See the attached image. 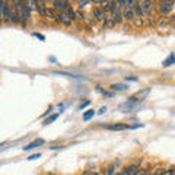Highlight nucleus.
<instances>
[{
  "label": "nucleus",
  "mask_w": 175,
  "mask_h": 175,
  "mask_svg": "<svg viewBox=\"0 0 175 175\" xmlns=\"http://www.w3.org/2000/svg\"><path fill=\"white\" fill-rule=\"evenodd\" d=\"M94 116H95V111H94V110H88V111L83 114V121H89V120L92 118Z\"/></svg>",
  "instance_id": "nucleus-20"
},
{
  "label": "nucleus",
  "mask_w": 175,
  "mask_h": 175,
  "mask_svg": "<svg viewBox=\"0 0 175 175\" xmlns=\"http://www.w3.org/2000/svg\"><path fill=\"white\" fill-rule=\"evenodd\" d=\"M101 9L105 15H111V2H101Z\"/></svg>",
  "instance_id": "nucleus-17"
},
{
  "label": "nucleus",
  "mask_w": 175,
  "mask_h": 175,
  "mask_svg": "<svg viewBox=\"0 0 175 175\" xmlns=\"http://www.w3.org/2000/svg\"><path fill=\"white\" fill-rule=\"evenodd\" d=\"M45 16H47L48 19H51V21H57L60 15L57 13V10L54 8H47V13H45Z\"/></svg>",
  "instance_id": "nucleus-11"
},
{
  "label": "nucleus",
  "mask_w": 175,
  "mask_h": 175,
  "mask_svg": "<svg viewBox=\"0 0 175 175\" xmlns=\"http://www.w3.org/2000/svg\"><path fill=\"white\" fill-rule=\"evenodd\" d=\"M9 2H2L0 3V10H2V21L4 22V23H8V22H10V12H12V6H9Z\"/></svg>",
  "instance_id": "nucleus-1"
},
{
  "label": "nucleus",
  "mask_w": 175,
  "mask_h": 175,
  "mask_svg": "<svg viewBox=\"0 0 175 175\" xmlns=\"http://www.w3.org/2000/svg\"><path fill=\"white\" fill-rule=\"evenodd\" d=\"M121 26H123V29H124V31L130 29V23H128V25H127V23H123V25H121Z\"/></svg>",
  "instance_id": "nucleus-33"
},
{
  "label": "nucleus",
  "mask_w": 175,
  "mask_h": 175,
  "mask_svg": "<svg viewBox=\"0 0 175 175\" xmlns=\"http://www.w3.org/2000/svg\"><path fill=\"white\" fill-rule=\"evenodd\" d=\"M56 118H59V114H54V116H51L48 120H45V123H44V126H47V124H50V123H53Z\"/></svg>",
  "instance_id": "nucleus-25"
},
{
  "label": "nucleus",
  "mask_w": 175,
  "mask_h": 175,
  "mask_svg": "<svg viewBox=\"0 0 175 175\" xmlns=\"http://www.w3.org/2000/svg\"><path fill=\"white\" fill-rule=\"evenodd\" d=\"M112 15V19H114V22H116V25H123L124 22V18H123V10L121 9H116L114 12L111 13Z\"/></svg>",
  "instance_id": "nucleus-6"
},
{
  "label": "nucleus",
  "mask_w": 175,
  "mask_h": 175,
  "mask_svg": "<svg viewBox=\"0 0 175 175\" xmlns=\"http://www.w3.org/2000/svg\"><path fill=\"white\" fill-rule=\"evenodd\" d=\"M75 19H77V21H85V19H86L85 13H83V10H82V9H77L76 12H75Z\"/></svg>",
  "instance_id": "nucleus-19"
},
{
  "label": "nucleus",
  "mask_w": 175,
  "mask_h": 175,
  "mask_svg": "<svg viewBox=\"0 0 175 175\" xmlns=\"http://www.w3.org/2000/svg\"><path fill=\"white\" fill-rule=\"evenodd\" d=\"M94 174H95L94 171H89V169H86V171L83 172V174H82V175H94Z\"/></svg>",
  "instance_id": "nucleus-32"
},
{
  "label": "nucleus",
  "mask_w": 175,
  "mask_h": 175,
  "mask_svg": "<svg viewBox=\"0 0 175 175\" xmlns=\"http://www.w3.org/2000/svg\"><path fill=\"white\" fill-rule=\"evenodd\" d=\"M34 37H37V38H39L41 41H44V37L43 35H39V34H34Z\"/></svg>",
  "instance_id": "nucleus-36"
},
{
  "label": "nucleus",
  "mask_w": 175,
  "mask_h": 175,
  "mask_svg": "<svg viewBox=\"0 0 175 175\" xmlns=\"http://www.w3.org/2000/svg\"><path fill=\"white\" fill-rule=\"evenodd\" d=\"M41 145H44V140L43 139H37L35 142H32V143H29L28 146H25L23 147V150H29V149H34V147H38V146H41Z\"/></svg>",
  "instance_id": "nucleus-15"
},
{
  "label": "nucleus",
  "mask_w": 175,
  "mask_h": 175,
  "mask_svg": "<svg viewBox=\"0 0 175 175\" xmlns=\"http://www.w3.org/2000/svg\"><path fill=\"white\" fill-rule=\"evenodd\" d=\"M51 3H53V8L56 9V10H60L61 13L66 12L70 8V3L69 2H64V0H56V2H51Z\"/></svg>",
  "instance_id": "nucleus-4"
},
{
  "label": "nucleus",
  "mask_w": 175,
  "mask_h": 175,
  "mask_svg": "<svg viewBox=\"0 0 175 175\" xmlns=\"http://www.w3.org/2000/svg\"><path fill=\"white\" fill-rule=\"evenodd\" d=\"M21 15H22V22H28L31 19V9H29V6H28L26 2H25V4H23L22 10H21Z\"/></svg>",
  "instance_id": "nucleus-9"
},
{
  "label": "nucleus",
  "mask_w": 175,
  "mask_h": 175,
  "mask_svg": "<svg viewBox=\"0 0 175 175\" xmlns=\"http://www.w3.org/2000/svg\"><path fill=\"white\" fill-rule=\"evenodd\" d=\"M86 105H89V101H85L83 104H80V110H83V108H85Z\"/></svg>",
  "instance_id": "nucleus-34"
},
{
  "label": "nucleus",
  "mask_w": 175,
  "mask_h": 175,
  "mask_svg": "<svg viewBox=\"0 0 175 175\" xmlns=\"http://www.w3.org/2000/svg\"><path fill=\"white\" fill-rule=\"evenodd\" d=\"M149 175H156V174H155V172H153V174H152V172H149Z\"/></svg>",
  "instance_id": "nucleus-39"
},
{
  "label": "nucleus",
  "mask_w": 175,
  "mask_h": 175,
  "mask_svg": "<svg viewBox=\"0 0 175 175\" xmlns=\"http://www.w3.org/2000/svg\"><path fill=\"white\" fill-rule=\"evenodd\" d=\"M116 26V22L112 19V15H107L105 19H104V28H112Z\"/></svg>",
  "instance_id": "nucleus-14"
},
{
  "label": "nucleus",
  "mask_w": 175,
  "mask_h": 175,
  "mask_svg": "<svg viewBox=\"0 0 175 175\" xmlns=\"http://www.w3.org/2000/svg\"><path fill=\"white\" fill-rule=\"evenodd\" d=\"M142 3V9H143V13H145L146 19L152 16L153 13V6H155V2H140Z\"/></svg>",
  "instance_id": "nucleus-3"
},
{
  "label": "nucleus",
  "mask_w": 175,
  "mask_h": 175,
  "mask_svg": "<svg viewBox=\"0 0 175 175\" xmlns=\"http://www.w3.org/2000/svg\"><path fill=\"white\" fill-rule=\"evenodd\" d=\"M72 21H73V19L67 15V12L60 13V22H61V23H64L66 26H70V25H72Z\"/></svg>",
  "instance_id": "nucleus-12"
},
{
  "label": "nucleus",
  "mask_w": 175,
  "mask_h": 175,
  "mask_svg": "<svg viewBox=\"0 0 175 175\" xmlns=\"http://www.w3.org/2000/svg\"><path fill=\"white\" fill-rule=\"evenodd\" d=\"M172 63H175V54H171V56L163 61V67H168V66H171Z\"/></svg>",
  "instance_id": "nucleus-21"
},
{
  "label": "nucleus",
  "mask_w": 175,
  "mask_h": 175,
  "mask_svg": "<svg viewBox=\"0 0 175 175\" xmlns=\"http://www.w3.org/2000/svg\"><path fill=\"white\" fill-rule=\"evenodd\" d=\"M105 128L108 130H126V128H131L126 126V124H111V126H105Z\"/></svg>",
  "instance_id": "nucleus-16"
},
{
  "label": "nucleus",
  "mask_w": 175,
  "mask_h": 175,
  "mask_svg": "<svg viewBox=\"0 0 175 175\" xmlns=\"http://www.w3.org/2000/svg\"><path fill=\"white\" fill-rule=\"evenodd\" d=\"M105 112H107V107H102L99 110V114H105Z\"/></svg>",
  "instance_id": "nucleus-35"
},
{
  "label": "nucleus",
  "mask_w": 175,
  "mask_h": 175,
  "mask_svg": "<svg viewBox=\"0 0 175 175\" xmlns=\"http://www.w3.org/2000/svg\"><path fill=\"white\" fill-rule=\"evenodd\" d=\"M139 171V167L137 165H128V167L123 168V172H126L127 175H136Z\"/></svg>",
  "instance_id": "nucleus-13"
},
{
  "label": "nucleus",
  "mask_w": 175,
  "mask_h": 175,
  "mask_svg": "<svg viewBox=\"0 0 175 175\" xmlns=\"http://www.w3.org/2000/svg\"><path fill=\"white\" fill-rule=\"evenodd\" d=\"M111 89L112 90H124L126 89V85H112Z\"/></svg>",
  "instance_id": "nucleus-26"
},
{
  "label": "nucleus",
  "mask_w": 175,
  "mask_h": 175,
  "mask_svg": "<svg viewBox=\"0 0 175 175\" xmlns=\"http://www.w3.org/2000/svg\"><path fill=\"white\" fill-rule=\"evenodd\" d=\"M156 4H158L159 15H168V13L174 9L175 2H167V0H165V2H159V3H156Z\"/></svg>",
  "instance_id": "nucleus-2"
},
{
  "label": "nucleus",
  "mask_w": 175,
  "mask_h": 175,
  "mask_svg": "<svg viewBox=\"0 0 175 175\" xmlns=\"http://www.w3.org/2000/svg\"><path fill=\"white\" fill-rule=\"evenodd\" d=\"M92 16H94L96 21H104L107 15L104 13V10L101 9V6H95L94 10H92Z\"/></svg>",
  "instance_id": "nucleus-8"
},
{
  "label": "nucleus",
  "mask_w": 175,
  "mask_h": 175,
  "mask_svg": "<svg viewBox=\"0 0 175 175\" xmlns=\"http://www.w3.org/2000/svg\"><path fill=\"white\" fill-rule=\"evenodd\" d=\"M123 18H124V21H134V18H136V15H134V10H133L131 6H128V8H126L123 10Z\"/></svg>",
  "instance_id": "nucleus-7"
},
{
  "label": "nucleus",
  "mask_w": 175,
  "mask_h": 175,
  "mask_svg": "<svg viewBox=\"0 0 175 175\" xmlns=\"http://www.w3.org/2000/svg\"><path fill=\"white\" fill-rule=\"evenodd\" d=\"M39 156H41V155H39V153H35V155H31V156H29V158H28V159H29V161H34V159H38Z\"/></svg>",
  "instance_id": "nucleus-30"
},
{
  "label": "nucleus",
  "mask_w": 175,
  "mask_h": 175,
  "mask_svg": "<svg viewBox=\"0 0 175 175\" xmlns=\"http://www.w3.org/2000/svg\"><path fill=\"white\" fill-rule=\"evenodd\" d=\"M10 22L12 23H21L22 22V15H21V10H18L12 6V12H10Z\"/></svg>",
  "instance_id": "nucleus-5"
},
{
  "label": "nucleus",
  "mask_w": 175,
  "mask_h": 175,
  "mask_svg": "<svg viewBox=\"0 0 175 175\" xmlns=\"http://www.w3.org/2000/svg\"><path fill=\"white\" fill-rule=\"evenodd\" d=\"M114 175H121V171H120V172H116V174H114Z\"/></svg>",
  "instance_id": "nucleus-38"
},
{
  "label": "nucleus",
  "mask_w": 175,
  "mask_h": 175,
  "mask_svg": "<svg viewBox=\"0 0 175 175\" xmlns=\"http://www.w3.org/2000/svg\"><path fill=\"white\" fill-rule=\"evenodd\" d=\"M66 12H67V15H69L70 18H72V19H75V12H76V10H73L72 6H70V8H69L67 10H66Z\"/></svg>",
  "instance_id": "nucleus-27"
},
{
  "label": "nucleus",
  "mask_w": 175,
  "mask_h": 175,
  "mask_svg": "<svg viewBox=\"0 0 175 175\" xmlns=\"http://www.w3.org/2000/svg\"><path fill=\"white\" fill-rule=\"evenodd\" d=\"M134 26H137V28H142L143 26V19L142 18H134Z\"/></svg>",
  "instance_id": "nucleus-24"
},
{
  "label": "nucleus",
  "mask_w": 175,
  "mask_h": 175,
  "mask_svg": "<svg viewBox=\"0 0 175 175\" xmlns=\"http://www.w3.org/2000/svg\"><path fill=\"white\" fill-rule=\"evenodd\" d=\"M85 22H86V26H88V28H92V26L95 25V19L94 18H90V16H86Z\"/></svg>",
  "instance_id": "nucleus-23"
},
{
  "label": "nucleus",
  "mask_w": 175,
  "mask_h": 175,
  "mask_svg": "<svg viewBox=\"0 0 175 175\" xmlns=\"http://www.w3.org/2000/svg\"><path fill=\"white\" fill-rule=\"evenodd\" d=\"M90 2H86V0H83V2H79V4H80V9L82 8H85V6H88Z\"/></svg>",
  "instance_id": "nucleus-31"
},
{
  "label": "nucleus",
  "mask_w": 175,
  "mask_h": 175,
  "mask_svg": "<svg viewBox=\"0 0 175 175\" xmlns=\"http://www.w3.org/2000/svg\"><path fill=\"white\" fill-rule=\"evenodd\" d=\"M28 3V6H29V9H31V12H34V10H38V2H26Z\"/></svg>",
  "instance_id": "nucleus-22"
},
{
  "label": "nucleus",
  "mask_w": 175,
  "mask_h": 175,
  "mask_svg": "<svg viewBox=\"0 0 175 175\" xmlns=\"http://www.w3.org/2000/svg\"><path fill=\"white\" fill-rule=\"evenodd\" d=\"M165 175H175V168H168V169H165Z\"/></svg>",
  "instance_id": "nucleus-29"
},
{
  "label": "nucleus",
  "mask_w": 175,
  "mask_h": 175,
  "mask_svg": "<svg viewBox=\"0 0 175 175\" xmlns=\"http://www.w3.org/2000/svg\"><path fill=\"white\" fill-rule=\"evenodd\" d=\"M155 174H156V175H165V169H163V168H161V167H158L156 169H155Z\"/></svg>",
  "instance_id": "nucleus-28"
},
{
  "label": "nucleus",
  "mask_w": 175,
  "mask_h": 175,
  "mask_svg": "<svg viewBox=\"0 0 175 175\" xmlns=\"http://www.w3.org/2000/svg\"><path fill=\"white\" fill-rule=\"evenodd\" d=\"M171 23L175 26V15H172V16H171Z\"/></svg>",
  "instance_id": "nucleus-37"
},
{
  "label": "nucleus",
  "mask_w": 175,
  "mask_h": 175,
  "mask_svg": "<svg viewBox=\"0 0 175 175\" xmlns=\"http://www.w3.org/2000/svg\"><path fill=\"white\" fill-rule=\"evenodd\" d=\"M133 10H134L136 18H145V13H143V9H142V3H140V2H136V3H134Z\"/></svg>",
  "instance_id": "nucleus-10"
},
{
  "label": "nucleus",
  "mask_w": 175,
  "mask_h": 175,
  "mask_svg": "<svg viewBox=\"0 0 175 175\" xmlns=\"http://www.w3.org/2000/svg\"><path fill=\"white\" fill-rule=\"evenodd\" d=\"M38 13L41 16H45V13H47V6H45V2H38Z\"/></svg>",
  "instance_id": "nucleus-18"
}]
</instances>
